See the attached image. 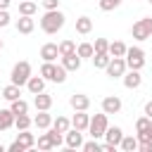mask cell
Here are the masks:
<instances>
[{
    "label": "cell",
    "instance_id": "1",
    "mask_svg": "<svg viewBox=\"0 0 152 152\" xmlns=\"http://www.w3.org/2000/svg\"><path fill=\"white\" fill-rule=\"evenodd\" d=\"M64 24H66V17H64V12H59V10H45V14L40 17V28H43V33H48V36L62 31Z\"/></svg>",
    "mask_w": 152,
    "mask_h": 152
},
{
    "label": "cell",
    "instance_id": "2",
    "mask_svg": "<svg viewBox=\"0 0 152 152\" xmlns=\"http://www.w3.org/2000/svg\"><path fill=\"white\" fill-rule=\"evenodd\" d=\"M66 69L62 64H55V62H43L40 64V76L45 81H52V83H64L66 81Z\"/></svg>",
    "mask_w": 152,
    "mask_h": 152
},
{
    "label": "cell",
    "instance_id": "3",
    "mask_svg": "<svg viewBox=\"0 0 152 152\" xmlns=\"http://www.w3.org/2000/svg\"><path fill=\"white\" fill-rule=\"evenodd\" d=\"M28 76H31V64H28L26 59H21V62H17V64L12 66L10 83H14V86H26Z\"/></svg>",
    "mask_w": 152,
    "mask_h": 152
},
{
    "label": "cell",
    "instance_id": "4",
    "mask_svg": "<svg viewBox=\"0 0 152 152\" xmlns=\"http://www.w3.org/2000/svg\"><path fill=\"white\" fill-rule=\"evenodd\" d=\"M36 145V135L33 133H28V128L26 131H19L17 133V140L14 142H10V152H26V150H31Z\"/></svg>",
    "mask_w": 152,
    "mask_h": 152
},
{
    "label": "cell",
    "instance_id": "5",
    "mask_svg": "<svg viewBox=\"0 0 152 152\" xmlns=\"http://www.w3.org/2000/svg\"><path fill=\"white\" fill-rule=\"evenodd\" d=\"M124 59H126V66H128V69H138V71H140V69L145 66V50H142V48H138V45L126 48Z\"/></svg>",
    "mask_w": 152,
    "mask_h": 152
},
{
    "label": "cell",
    "instance_id": "6",
    "mask_svg": "<svg viewBox=\"0 0 152 152\" xmlns=\"http://www.w3.org/2000/svg\"><path fill=\"white\" fill-rule=\"evenodd\" d=\"M131 36H133L135 40H147V38H152V17L138 19V21L131 26Z\"/></svg>",
    "mask_w": 152,
    "mask_h": 152
},
{
    "label": "cell",
    "instance_id": "7",
    "mask_svg": "<svg viewBox=\"0 0 152 152\" xmlns=\"http://www.w3.org/2000/svg\"><path fill=\"white\" fill-rule=\"evenodd\" d=\"M107 126H109V121H107V114H104V112H102V114H95V116H90V124H88V133H90V138L100 140V138L104 135Z\"/></svg>",
    "mask_w": 152,
    "mask_h": 152
},
{
    "label": "cell",
    "instance_id": "8",
    "mask_svg": "<svg viewBox=\"0 0 152 152\" xmlns=\"http://www.w3.org/2000/svg\"><path fill=\"white\" fill-rule=\"evenodd\" d=\"M126 69H128V66H126V59H124V57H112L109 64L104 66V71H107L109 78H121Z\"/></svg>",
    "mask_w": 152,
    "mask_h": 152
},
{
    "label": "cell",
    "instance_id": "9",
    "mask_svg": "<svg viewBox=\"0 0 152 152\" xmlns=\"http://www.w3.org/2000/svg\"><path fill=\"white\" fill-rule=\"evenodd\" d=\"M121 81H124V86H126L128 90H135V88L142 86V76H140L138 69H126L124 76H121Z\"/></svg>",
    "mask_w": 152,
    "mask_h": 152
},
{
    "label": "cell",
    "instance_id": "10",
    "mask_svg": "<svg viewBox=\"0 0 152 152\" xmlns=\"http://www.w3.org/2000/svg\"><path fill=\"white\" fill-rule=\"evenodd\" d=\"M64 145H66L69 150H81V145H83V131L69 128V131L64 133Z\"/></svg>",
    "mask_w": 152,
    "mask_h": 152
},
{
    "label": "cell",
    "instance_id": "11",
    "mask_svg": "<svg viewBox=\"0 0 152 152\" xmlns=\"http://www.w3.org/2000/svg\"><path fill=\"white\" fill-rule=\"evenodd\" d=\"M100 107H102V112H104L107 116H109V114H119V112H121V97H116V95H107V97H102Z\"/></svg>",
    "mask_w": 152,
    "mask_h": 152
},
{
    "label": "cell",
    "instance_id": "12",
    "mask_svg": "<svg viewBox=\"0 0 152 152\" xmlns=\"http://www.w3.org/2000/svg\"><path fill=\"white\" fill-rule=\"evenodd\" d=\"M69 104H71V109H76V112H88V107H90V97L83 95V93H74V95L69 97Z\"/></svg>",
    "mask_w": 152,
    "mask_h": 152
},
{
    "label": "cell",
    "instance_id": "13",
    "mask_svg": "<svg viewBox=\"0 0 152 152\" xmlns=\"http://www.w3.org/2000/svg\"><path fill=\"white\" fill-rule=\"evenodd\" d=\"M102 138H104L109 145L119 147V142H121V138H124V128H121V126H107V131H104Z\"/></svg>",
    "mask_w": 152,
    "mask_h": 152
},
{
    "label": "cell",
    "instance_id": "14",
    "mask_svg": "<svg viewBox=\"0 0 152 152\" xmlns=\"http://www.w3.org/2000/svg\"><path fill=\"white\" fill-rule=\"evenodd\" d=\"M17 31L19 33H24V36H28V33H33V28H36V21H33V17H26V14H19V19H17Z\"/></svg>",
    "mask_w": 152,
    "mask_h": 152
},
{
    "label": "cell",
    "instance_id": "15",
    "mask_svg": "<svg viewBox=\"0 0 152 152\" xmlns=\"http://www.w3.org/2000/svg\"><path fill=\"white\" fill-rule=\"evenodd\" d=\"M57 57H59L57 43H45V45L40 48V59H43V62H57Z\"/></svg>",
    "mask_w": 152,
    "mask_h": 152
},
{
    "label": "cell",
    "instance_id": "16",
    "mask_svg": "<svg viewBox=\"0 0 152 152\" xmlns=\"http://www.w3.org/2000/svg\"><path fill=\"white\" fill-rule=\"evenodd\" d=\"M33 107H36L38 112L50 109V107H52V95L45 93V90H43V93H36V95H33Z\"/></svg>",
    "mask_w": 152,
    "mask_h": 152
},
{
    "label": "cell",
    "instance_id": "17",
    "mask_svg": "<svg viewBox=\"0 0 152 152\" xmlns=\"http://www.w3.org/2000/svg\"><path fill=\"white\" fill-rule=\"evenodd\" d=\"M33 126H36V128H40V131L50 128V126H52V114H50V109L38 112V114L33 116Z\"/></svg>",
    "mask_w": 152,
    "mask_h": 152
},
{
    "label": "cell",
    "instance_id": "18",
    "mask_svg": "<svg viewBox=\"0 0 152 152\" xmlns=\"http://www.w3.org/2000/svg\"><path fill=\"white\" fill-rule=\"evenodd\" d=\"M81 64H83V59H81L76 52H71V55H64V57H62V66H64L66 71H78V69H81Z\"/></svg>",
    "mask_w": 152,
    "mask_h": 152
},
{
    "label": "cell",
    "instance_id": "19",
    "mask_svg": "<svg viewBox=\"0 0 152 152\" xmlns=\"http://www.w3.org/2000/svg\"><path fill=\"white\" fill-rule=\"evenodd\" d=\"M26 90L31 93V95H36V93H43L45 90V78L43 76H28V81H26Z\"/></svg>",
    "mask_w": 152,
    "mask_h": 152
},
{
    "label": "cell",
    "instance_id": "20",
    "mask_svg": "<svg viewBox=\"0 0 152 152\" xmlns=\"http://www.w3.org/2000/svg\"><path fill=\"white\" fill-rule=\"evenodd\" d=\"M88 124H90V116L86 112H76L71 119V128H78V131H88Z\"/></svg>",
    "mask_w": 152,
    "mask_h": 152
},
{
    "label": "cell",
    "instance_id": "21",
    "mask_svg": "<svg viewBox=\"0 0 152 152\" xmlns=\"http://www.w3.org/2000/svg\"><path fill=\"white\" fill-rule=\"evenodd\" d=\"M90 31H93V19H90V17H86V14H83V17H78V19H76V33L88 36Z\"/></svg>",
    "mask_w": 152,
    "mask_h": 152
},
{
    "label": "cell",
    "instance_id": "22",
    "mask_svg": "<svg viewBox=\"0 0 152 152\" xmlns=\"http://www.w3.org/2000/svg\"><path fill=\"white\" fill-rule=\"evenodd\" d=\"M90 59H93V66H95V69H104V66L109 64L112 55H109V52H93Z\"/></svg>",
    "mask_w": 152,
    "mask_h": 152
},
{
    "label": "cell",
    "instance_id": "23",
    "mask_svg": "<svg viewBox=\"0 0 152 152\" xmlns=\"http://www.w3.org/2000/svg\"><path fill=\"white\" fill-rule=\"evenodd\" d=\"M2 97H5L7 102H12V100H17V97H21V86H14V83H10V86H5V88H2Z\"/></svg>",
    "mask_w": 152,
    "mask_h": 152
},
{
    "label": "cell",
    "instance_id": "24",
    "mask_svg": "<svg viewBox=\"0 0 152 152\" xmlns=\"http://www.w3.org/2000/svg\"><path fill=\"white\" fill-rule=\"evenodd\" d=\"M14 126V114L12 109H0V131H7Z\"/></svg>",
    "mask_w": 152,
    "mask_h": 152
},
{
    "label": "cell",
    "instance_id": "25",
    "mask_svg": "<svg viewBox=\"0 0 152 152\" xmlns=\"http://www.w3.org/2000/svg\"><path fill=\"white\" fill-rule=\"evenodd\" d=\"M10 109H12V114L17 116V114H28V102L26 100H21V97H17V100H12L10 102Z\"/></svg>",
    "mask_w": 152,
    "mask_h": 152
},
{
    "label": "cell",
    "instance_id": "26",
    "mask_svg": "<svg viewBox=\"0 0 152 152\" xmlns=\"http://www.w3.org/2000/svg\"><path fill=\"white\" fill-rule=\"evenodd\" d=\"M33 126V119L28 116V114H17L14 116V128L17 131H26V128H31Z\"/></svg>",
    "mask_w": 152,
    "mask_h": 152
},
{
    "label": "cell",
    "instance_id": "27",
    "mask_svg": "<svg viewBox=\"0 0 152 152\" xmlns=\"http://www.w3.org/2000/svg\"><path fill=\"white\" fill-rule=\"evenodd\" d=\"M119 147H121L124 152H135V150H138V138H135V135H124L121 142H119Z\"/></svg>",
    "mask_w": 152,
    "mask_h": 152
},
{
    "label": "cell",
    "instance_id": "28",
    "mask_svg": "<svg viewBox=\"0 0 152 152\" xmlns=\"http://www.w3.org/2000/svg\"><path fill=\"white\" fill-rule=\"evenodd\" d=\"M38 12V5L33 0H21L19 2V14H26V17H33Z\"/></svg>",
    "mask_w": 152,
    "mask_h": 152
},
{
    "label": "cell",
    "instance_id": "29",
    "mask_svg": "<svg viewBox=\"0 0 152 152\" xmlns=\"http://www.w3.org/2000/svg\"><path fill=\"white\" fill-rule=\"evenodd\" d=\"M93 52H95L93 43H78V45H76V55H78L81 59H90Z\"/></svg>",
    "mask_w": 152,
    "mask_h": 152
},
{
    "label": "cell",
    "instance_id": "30",
    "mask_svg": "<svg viewBox=\"0 0 152 152\" xmlns=\"http://www.w3.org/2000/svg\"><path fill=\"white\" fill-rule=\"evenodd\" d=\"M107 52H109L112 57H124V55H126V43H121V40H114V43H109Z\"/></svg>",
    "mask_w": 152,
    "mask_h": 152
},
{
    "label": "cell",
    "instance_id": "31",
    "mask_svg": "<svg viewBox=\"0 0 152 152\" xmlns=\"http://www.w3.org/2000/svg\"><path fill=\"white\" fill-rule=\"evenodd\" d=\"M52 128L59 131V133H66V131L71 128V121H69L66 116H57V119H52Z\"/></svg>",
    "mask_w": 152,
    "mask_h": 152
},
{
    "label": "cell",
    "instance_id": "32",
    "mask_svg": "<svg viewBox=\"0 0 152 152\" xmlns=\"http://www.w3.org/2000/svg\"><path fill=\"white\" fill-rule=\"evenodd\" d=\"M59 57H64V55H71V52H76V43L71 40V38H66V40H62L59 45Z\"/></svg>",
    "mask_w": 152,
    "mask_h": 152
},
{
    "label": "cell",
    "instance_id": "33",
    "mask_svg": "<svg viewBox=\"0 0 152 152\" xmlns=\"http://www.w3.org/2000/svg\"><path fill=\"white\" fill-rule=\"evenodd\" d=\"M140 131H152V119L145 114L135 119V133H140Z\"/></svg>",
    "mask_w": 152,
    "mask_h": 152
},
{
    "label": "cell",
    "instance_id": "34",
    "mask_svg": "<svg viewBox=\"0 0 152 152\" xmlns=\"http://www.w3.org/2000/svg\"><path fill=\"white\" fill-rule=\"evenodd\" d=\"M121 2H124V0H100L97 5H100V10H102V12H112V10L121 7Z\"/></svg>",
    "mask_w": 152,
    "mask_h": 152
},
{
    "label": "cell",
    "instance_id": "35",
    "mask_svg": "<svg viewBox=\"0 0 152 152\" xmlns=\"http://www.w3.org/2000/svg\"><path fill=\"white\" fill-rule=\"evenodd\" d=\"M36 145H38V150H52V142H50V135H48V131L36 140Z\"/></svg>",
    "mask_w": 152,
    "mask_h": 152
},
{
    "label": "cell",
    "instance_id": "36",
    "mask_svg": "<svg viewBox=\"0 0 152 152\" xmlns=\"http://www.w3.org/2000/svg\"><path fill=\"white\" fill-rule=\"evenodd\" d=\"M93 48H95V52H107V48H109V40H107V38H95Z\"/></svg>",
    "mask_w": 152,
    "mask_h": 152
},
{
    "label": "cell",
    "instance_id": "37",
    "mask_svg": "<svg viewBox=\"0 0 152 152\" xmlns=\"http://www.w3.org/2000/svg\"><path fill=\"white\" fill-rule=\"evenodd\" d=\"M81 150H86V152H97V150H100V142L93 138L90 142H83V145H81Z\"/></svg>",
    "mask_w": 152,
    "mask_h": 152
},
{
    "label": "cell",
    "instance_id": "38",
    "mask_svg": "<svg viewBox=\"0 0 152 152\" xmlns=\"http://www.w3.org/2000/svg\"><path fill=\"white\" fill-rule=\"evenodd\" d=\"M135 138H138V145L140 142H152V131H140Z\"/></svg>",
    "mask_w": 152,
    "mask_h": 152
},
{
    "label": "cell",
    "instance_id": "39",
    "mask_svg": "<svg viewBox=\"0 0 152 152\" xmlns=\"http://www.w3.org/2000/svg\"><path fill=\"white\" fill-rule=\"evenodd\" d=\"M43 10H59V0H40Z\"/></svg>",
    "mask_w": 152,
    "mask_h": 152
},
{
    "label": "cell",
    "instance_id": "40",
    "mask_svg": "<svg viewBox=\"0 0 152 152\" xmlns=\"http://www.w3.org/2000/svg\"><path fill=\"white\" fill-rule=\"evenodd\" d=\"M10 12L7 10H0V28H5V26H10Z\"/></svg>",
    "mask_w": 152,
    "mask_h": 152
},
{
    "label": "cell",
    "instance_id": "41",
    "mask_svg": "<svg viewBox=\"0 0 152 152\" xmlns=\"http://www.w3.org/2000/svg\"><path fill=\"white\" fill-rule=\"evenodd\" d=\"M142 114L152 119V100H147V102H145V107H142Z\"/></svg>",
    "mask_w": 152,
    "mask_h": 152
},
{
    "label": "cell",
    "instance_id": "42",
    "mask_svg": "<svg viewBox=\"0 0 152 152\" xmlns=\"http://www.w3.org/2000/svg\"><path fill=\"white\" fill-rule=\"evenodd\" d=\"M138 150H140V152H152V142H140Z\"/></svg>",
    "mask_w": 152,
    "mask_h": 152
},
{
    "label": "cell",
    "instance_id": "43",
    "mask_svg": "<svg viewBox=\"0 0 152 152\" xmlns=\"http://www.w3.org/2000/svg\"><path fill=\"white\" fill-rule=\"evenodd\" d=\"M10 5H12V0H0V10H10Z\"/></svg>",
    "mask_w": 152,
    "mask_h": 152
},
{
    "label": "cell",
    "instance_id": "44",
    "mask_svg": "<svg viewBox=\"0 0 152 152\" xmlns=\"http://www.w3.org/2000/svg\"><path fill=\"white\" fill-rule=\"evenodd\" d=\"M2 48H5V43H2V38H0V50H2Z\"/></svg>",
    "mask_w": 152,
    "mask_h": 152
},
{
    "label": "cell",
    "instance_id": "45",
    "mask_svg": "<svg viewBox=\"0 0 152 152\" xmlns=\"http://www.w3.org/2000/svg\"><path fill=\"white\" fill-rule=\"evenodd\" d=\"M0 152H5V145H0Z\"/></svg>",
    "mask_w": 152,
    "mask_h": 152
},
{
    "label": "cell",
    "instance_id": "46",
    "mask_svg": "<svg viewBox=\"0 0 152 152\" xmlns=\"http://www.w3.org/2000/svg\"><path fill=\"white\" fill-rule=\"evenodd\" d=\"M147 2H150V5H152V0H147Z\"/></svg>",
    "mask_w": 152,
    "mask_h": 152
},
{
    "label": "cell",
    "instance_id": "47",
    "mask_svg": "<svg viewBox=\"0 0 152 152\" xmlns=\"http://www.w3.org/2000/svg\"><path fill=\"white\" fill-rule=\"evenodd\" d=\"M19 2H21V0H19Z\"/></svg>",
    "mask_w": 152,
    "mask_h": 152
}]
</instances>
